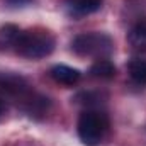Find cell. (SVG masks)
I'll return each instance as SVG.
<instances>
[{
    "label": "cell",
    "mask_w": 146,
    "mask_h": 146,
    "mask_svg": "<svg viewBox=\"0 0 146 146\" xmlns=\"http://www.w3.org/2000/svg\"><path fill=\"white\" fill-rule=\"evenodd\" d=\"M56 46V39L54 36L46 31V29H27V31H21V34L17 37L14 48L15 51L27 58V60H39V58H46L48 54L53 53Z\"/></svg>",
    "instance_id": "cell-1"
},
{
    "label": "cell",
    "mask_w": 146,
    "mask_h": 146,
    "mask_svg": "<svg viewBox=\"0 0 146 146\" xmlns=\"http://www.w3.org/2000/svg\"><path fill=\"white\" fill-rule=\"evenodd\" d=\"M72 49L80 56H90L97 60L107 58L114 51V42L106 33H83L73 39Z\"/></svg>",
    "instance_id": "cell-2"
},
{
    "label": "cell",
    "mask_w": 146,
    "mask_h": 146,
    "mask_svg": "<svg viewBox=\"0 0 146 146\" xmlns=\"http://www.w3.org/2000/svg\"><path fill=\"white\" fill-rule=\"evenodd\" d=\"M78 136L82 143L87 146H97L104 139L107 129H109V119L106 114L99 110H85L76 124Z\"/></svg>",
    "instance_id": "cell-3"
},
{
    "label": "cell",
    "mask_w": 146,
    "mask_h": 146,
    "mask_svg": "<svg viewBox=\"0 0 146 146\" xmlns=\"http://www.w3.org/2000/svg\"><path fill=\"white\" fill-rule=\"evenodd\" d=\"M0 92L7 95H24L27 92V83L22 76L10 75V73H0Z\"/></svg>",
    "instance_id": "cell-4"
},
{
    "label": "cell",
    "mask_w": 146,
    "mask_h": 146,
    "mask_svg": "<svg viewBox=\"0 0 146 146\" xmlns=\"http://www.w3.org/2000/svg\"><path fill=\"white\" fill-rule=\"evenodd\" d=\"M49 73H51V78L61 85H75L82 76V73L76 68L66 66V65H54Z\"/></svg>",
    "instance_id": "cell-5"
},
{
    "label": "cell",
    "mask_w": 146,
    "mask_h": 146,
    "mask_svg": "<svg viewBox=\"0 0 146 146\" xmlns=\"http://www.w3.org/2000/svg\"><path fill=\"white\" fill-rule=\"evenodd\" d=\"M68 10L72 12V15H88L92 12H97L104 0H65Z\"/></svg>",
    "instance_id": "cell-6"
},
{
    "label": "cell",
    "mask_w": 146,
    "mask_h": 146,
    "mask_svg": "<svg viewBox=\"0 0 146 146\" xmlns=\"http://www.w3.org/2000/svg\"><path fill=\"white\" fill-rule=\"evenodd\" d=\"M127 41L136 49H146V17H141L129 31Z\"/></svg>",
    "instance_id": "cell-7"
},
{
    "label": "cell",
    "mask_w": 146,
    "mask_h": 146,
    "mask_svg": "<svg viewBox=\"0 0 146 146\" xmlns=\"http://www.w3.org/2000/svg\"><path fill=\"white\" fill-rule=\"evenodd\" d=\"M90 75L95 78H102V80H109L115 75V66L109 60H97L92 66H90Z\"/></svg>",
    "instance_id": "cell-8"
},
{
    "label": "cell",
    "mask_w": 146,
    "mask_h": 146,
    "mask_svg": "<svg viewBox=\"0 0 146 146\" xmlns=\"http://www.w3.org/2000/svg\"><path fill=\"white\" fill-rule=\"evenodd\" d=\"M127 72H129V76L136 83L146 85V60H141V58L131 60L127 65Z\"/></svg>",
    "instance_id": "cell-9"
},
{
    "label": "cell",
    "mask_w": 146,
    "mask_h": 146,
    "mask_svg": "<svg viewBox=\"0 0 146 146\" xmlns=\"http://www.w3.org/2000/svg\"><path fill=\"white\" fill-rule=\"evenodd\" d=\"M21 34V29L14 24H5L0 27V48H9L14 46L17 37Z\"/></svg>",
    "instance_id": "cell-10"
},
{
    "label": "cell",
    "mask_w": 146,
    "mask_h": 146,
    "mask_svg": "<svg viewBox=\"0 0 146 146\" xmlns=\"http://www.w3.org/2000/svg\"><path fill=\"white\" fill-rule=\"evenodd\" d=\"M9 5H15V7H19V5H26V3H29L31 0H5Z\"/></svg>",
    "instance_id": "cell-11"
},
{
    "label": "cell",
    "mask_w": 146,
    "mask_h": 146,
    "mask_svg": "<svg viewBox=\"0 0 146 146\" xmlns=\"http://www.w3.org/2000/svg\"><path fill=\"white\" fill-rule=\"evenodd\" d=\"M0 112H2V104H0Z\"/></svg>",
    "instance_id": "cell-12"
}]
</instances>
